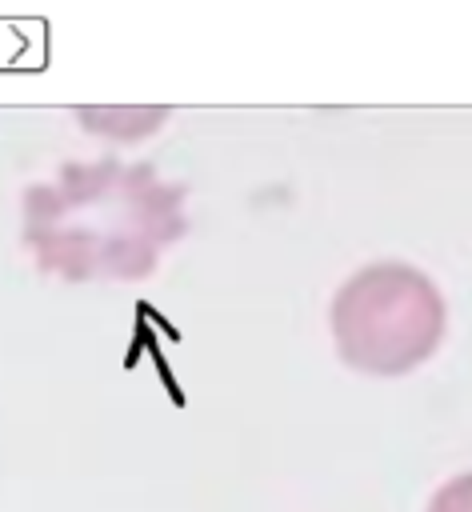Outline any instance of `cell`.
<instances>
[{
    "label": "cell",
    "mask_w": 472,
    "mask_h": 512,
    "mask_svg": "<svg viewBox=\"0 0 472 512\" xmlns=\"http://www.w3.org/2000/svg\"><path fill=\"white\" fill-rule=\"evenodd\" d=\"M428 512H472V472L448 480V484L432 496Z\"/></svg>",
    "instance_id": "obj_3"
},
{
    "label": "cell",
    "mask_w": 472,
    "mask_h": 512,
    "mask_svg": "<svg viewBox=\"0 0 472 512\" xmlns=\"http://www.w3.org/2000/svg\"><path fill=\"white\" fill-rule=\"evenodd\" d=\"M444 300L408 264L360 268L332 300V332L344 364L372 376H400L424 364L444 340Z\"/></svg>",
    "instance_id": "obj_2"
},
{
    "label": "cell",
    "mask_w": 472,
    "mask_h": 512,
    "mask_svg": "<svg viewBox=\"0 0 472 512\" xmlns=\"http://www.w3.org/2000/svg\"><path fill=\"white\" fill-rule=\"evenodd\" d=\"M184 188L152 168L68 164L24 196V244L60 280H140L184 236Z\"/></svg>",
    "instance_id": "obj_1"
}]
</instances>
